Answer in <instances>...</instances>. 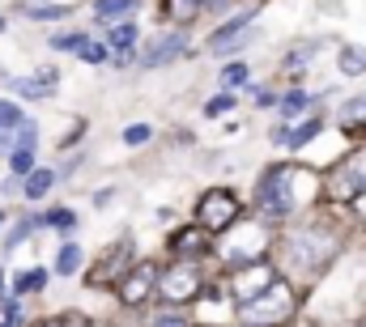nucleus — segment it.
Segmentation results:
<instances>
[{
  "label": "nucleus",
  "mask_w": 366,
  "mask_h": 327,
  "mask_svg": "<svg viewBox=\"0 0 366 327\" xmlns=\"http://www.w3.org/2000/svg\"><path fill=\"white\" fill-rule=\"evenodd\" d=\"M77 268H81V246H64L60 259H56V272H60V276H73Z\"/></svg>",
  "instance_id": "18"
},
{
  "label": "nucleus",
  "mask_w": 366,
  "mask_h": 327,
  "mask_svg": "<svg viewBox=\"0 0 366 327\" xmlns=\"http://www.w3.org/2000/svg\"><path fill=\"white\" fill-rule=\"evenodd\" d=\"M39 226H56V230H69V226H73V213H69V208H51L47 217H34V230H39Z\"/></svg>",
  "instance_id": "21"
},
{
  "label": "nucleus",
  "mask_w": 366,
  "mask_h": 327,
  "mask_svg": "<svg viewBox=\"0 0 366 327\" xmlns=\"http://www.w3.org/2000/svg\"><path fill=\"white\" fill-rule=\"evenodd\" d=\"M30 166H34V149H13L9 154V170L13 174H30Z\"/></svg>",
  "instance_id": "24"
},
{
  "label": "nucleus",
  "mask_w": 366,
  "mask_h": 327,
  "mask_svg": "<svg viewBox=\"0 0 366 327\" xmlns=\"http://www.w3.org/2000/svg\"><path fill=\"white\" fill-rule=\"evenodd\" d=\"M0 221H4V217H0Z\"/></svg>",
  "instance_id": "37"
},
{
  "label": "nucleus",
  "mask_w": 366,
  "mask_h": 327,
  "mask_svg": "<svg viewBox=\"0 0 366 327\" xmlns=\"http://www.w3.org/2000/svg\"><path fill=\"white\" fill-rule=\"evenodd\" d=\"M247 26H252V13H239V17H230L226 26H217V30H213L209 47H213V51H226L230 43H239V34H243Z\"/></svg>",
  "instance_id": "12"
},
{
  "label": "nucleus",
  "mask_w": 366,
  "mask_h": 327,
  "mask_svg": "<svg viewBox=\"0 0 366 327\" xmlns=\"http://www.w3.org/2000/svg\"><path fill=\"white\" fill-rule=\"evenodd\" d=\"M39 285H47V272H43V268H34V272L17 276V285H13V289H17V293H34Z\"/></svg>",
  "instance_id": "23"
},
{
  "label": "nucleus",
  "mask_w": 366,
  "mask_h": 327,
  "mask_svg": "<svg viewBox=\"0 0 366 327\" xmlns=\"http://www.w3.org/2000/svg\"><path fill=\"white\" fill-rule=\"evenodd\" d=\"M294 311V289L285 281H273L260 298L243 302V323L247 327H269V323H285Z\"/></svg>",
  "instance_id": "3"
},
{
  "label": "nucleus",
  "mask_w": 366,
  "mask_h": 327,
  "mask_svg": "<svg viewBox=\"0 0 366 327\" xmlns=\"http://www.w3.org/2000/svg\"><path fill=\"white\" fill-rule=\"evenodd\" d=\"M43 327H60V323H43Z\"/></svg>",
  "instance_id": "36"
},
{
  "label": "nucleus",
  "mask_w": 366,
  "mask_h": 327,
  "mask_svg": "<svg viewBox=\"0 0 366 327\" xmlns=\"http://www.w3.org/2000/svg\"><path fill=\"white\" fill-rule=\"evenodd\" d=\"M13 94H21V98H47L51 89H56V69H43L39 77H13Z\"/></svg>",
  "instance_id": "11"
},
{
  "label": "nucleus",
  "mask_w": 366,
  "mask_h": 327,
  "mask_svg": "<svg viewBox=\"0 0 366 327\" xmlns=\"http://www.w3.org/2000/svg\"><path fill=\"white\" fill-rule=\"evenodd\" d=\"M315 191H320V178L311 170H302V166H277L260 183V208H264V217L285 221L290 213L307 208L315 200Z\"/></svg>",
  "instance_id": "1"
},
{
  "label": "nucleus",
  "mask_w": 366,
  "mask_h": 327,
  "mask_svg": "<svg viewBox=\"0 0 366 327\" xmlns=\"http://www.w3.org/2000/svg\"><path fill=\"white\" fill-rule=\"evenodd\" d=\"M328 196L332 200H354L358 191H366V154L362 158H350V162H341L332 174H328Z\"/></svg>",
  "instance_id": "6"
},
{
  "label": "nucleus",
  "mask_w": 366,
  "mask_h": 327,
  "mask_svg": "<svg viewBox=\"0 0 366 327\" xmlns=\"http://www.w3.org/2000/svg\"><path fill=\"white\" fill-rule=\"evenodd\" d=\"M354 208H358V213L366 217V191H358V196H354Z\"/></svg>",
  "instance_id": "34"
},
{
  "label": "nucleus",
  "mask_w": 366,
  "mask_h": 327,
  "mask_svg": "<svg viewBox=\"0 0 366 327\" xmlns=\"http://www.w3.org/2000/svg\"><path fill=\"white\" fill-rule=\"evenodd\" d=\"M243 81H247V69H243V64H230V69L222 73V85H243Z\"/></svg>",
  "instance_id": "30"
},
{
  "label": "nucleus",
  "mask_w": 366,
  "mask_h": 327,
  "mask_svg": "<svg viewBox=\"0 0 366 327\" xmlns=\"http://www.w3.org/2000/svg\"><path fill=\"white\" fill-rule=\"evenodd\" d=\"M30 17L34 21H56V17H69L64 4H30Z\"/></svg>",
  "instance_id": "22"
},
{
  "label": "nucleus",
  "mask_w": 366,
  "mask_h": 327,
  "mask_svg": "<svg viewBox=\"0 0 366 327\" xmlns=\"http://www.w3.org/2000/svg\"><path fill=\"white\" fill-rule=\"evenodd\" d=\"M21 124H26V115H21L9 98H0V132H17Z\"/></svg>",
  "instance_id": "17"
},
{
  "label": "nucleus",
  "mask_w": 366,
  "mask_h": 327,
  "mask_svg": "<svg viewBox=\"0 0 366 327\" xmlns=\"http://www.w3.org/2000/svg\"><path fill=\"white\" fill-rule=\"evenodd\" d=\"M81 60H90V64H102V60H107V47H102V43H90V47L81 51Z\"/></svg>",
  "instance_id": "32"
},
{
  "label": "nucleus",
  "mask_w": 366,
  "mask_h": 327,
  "mask_svg": "<svg viewBox=\"0 0 366 327\" xmlns=\"http://www.w3.org/2000/svg\"><path fill=\"white\" fill-rule=\"evenodd\" d=\"M179 56H187V39H183V34H167V39H154V43H149L145 64H149V69H162V64H171V60H179Z\"/></svg>",
  "instance_id": "9"
},
{
  "label": "nucleus",
  "mask_w": 366,
  "mask_h": 327,
  "mask_svg": "<svg viewBox=\"0 0 366 327\" xmlns=\"http://www.w3.org/2000/svg\"><path fill=\"white\" fill-rule=\"evenodd\" d=\"M200 9H204V0H162V13L171 21H192V17H200Z\"/></svg>",
  "instance_id": "14"
},
{
  "label": "nucleus",
  "mask_w": 366,
  "mask_h": 327,
  "mask_svg": "<svg viewBox=\"0 0 366 327\" xmlns=\"http://www.w3.org/2000/svg\"><path fill=\"white\" fill-rule=\"evenodd\" d=\"M230 106H234V98H230V94H217V98L204 102V115H226Z\"/></svg>",
  "instance_id": "26"
},
{
  "label": "nucleus",
  "mask_w": 366,
  "mask_h": 327,
  "mask_svg": "<svg viewBox=\"0 0 366 327\" xmlns=\"http://www.w3.org/2000/svg\"><path fill=\"white\" fill-rule=\"evenodd\" d=\"M341 119H350V124H354V119H366V98L345 102V106H341Z\"/></svg>",
  "instance_id": "29"
},
{
  "label": "nucleus",
  "mask_w": 366,
  "mask_h": 327,
  "mask_svg": "<svg viewBox=\"0 0 366 327\" xmlns=\"http://www.w3.org/2000/svg\"><path fill=\"white\" fill-rule=\"evenodd\" d=\"M154 289H158V268H154V263H141V268H132V272L119 281V302H124V306H141Z\"/></svg>",
  "instance_id": "8"
},
{
  "label": "nucleus",
  "mask_w": 366,
  "mask_h": 327,
  "mask_svg": "<svg viewBox=\"0 0 366 327\" xmlns=\"http://www.w3.org/2000/svg\"><path fill=\"white\" fill-rule=\"evenodd\" d=\"M60 327H90V323H86V319H64Z\"/></svg>",
  "instance_id": "35"
},
{
  "label": "nucleus",
  "mask_w": 366,
  "mask_h": 327,
  "mask_svg": "<svg viewBox=\"0 0 366 327\" xmlns=\"http://www.w3.org/2000/svg\"><path fill=\"white\" fill-rule=\"evenodd\" d=\"M132 43H137V26H132V21H124V26L111 34V47H107V51H128Z\"/></svg>",
  "instance_id": "20"
},
{
  "label": "nucleus",
  "mask_w": 366,
  "mask_h": 327,
  "mask_svg": "<svg viewBox=\"0 0 366 327\" xmlns=\"http://www.w3.org/2000/svg\"><path fill=\"white\" fill-rule=\"evenodd\" d=\"M196 221H200V230H230L234 221H239V196L234 191H226V187H217V191H209L200 204H196Z\"/></svg>",
  "instance_id": "4"
},
{
  "label": "nucleus",
  "mask_w": 366,
  "mask_h": 327,
  "mask_svg": "<svg viewBox=\"0 0 366 327\" xmlns=\"http://www.w3.org/2000/svg\"><path fill=\"white\" fill-rule=\"evenodd\" d=\"M171 251L175 255H209L213 251V243H209V230H200V226H187V230H179L175 238H171Z\"/></svg>",
  "instance_id": "10"
},
{
  "label": "nucleus",
  "mask_w": 366,
  "mask_h": 327,
  "mask_svg": "<svg viewBox=\"0 0 366 327\" xmlns=\"http://www.w3.org/2000/svg\"><path fill=\"white\" fill-rule=\"evenodd\" d=\"M51 183H56L51 170H30V178H26V196H30V200H43V196L51 191Z\"/></svg>",
  "instance_id": "15"
},
{
  "label": "nucleus",
  "mask_w": 366,
  "mask_h": 327,
  "mask_svg": "<svg viewBox=\"0 0 366 327\" xmlns=\"http://www.w3.org/2000/svg\"><path fill=\"white\" fill-rule=\"evenodd\" d=\"M56 47H69V51H77V56H81V51L90 47V39H86V34H64V39H56Z\"/></svg>",
  "instance_id": "27"
},
{
  "label": "nucleus",
  "mask_w": 366,
  "mask_h": 327,
  "mask_svg": "<svg viewBox=\"0 0 366 327\" xmlns=\"http://www.w3.org/2000/svg\"><path fill=\"white\" fill-rule=\"evenodd\" d=\"M277 281L273 263L269 259H256V263H243L239 272H234V281H230V289H234V298H239V306L243 302H252V298H260L269 285Z\"/></svg>",
  "instance_id": "5"
},
{
  "label": "nucleus",
  "mask_w": 366,
  "mask_h": 327,
  "mask_svg": "<svg viewBox=\"0 0 366 327\" xmlns=\"http://www.w3.org/2000/svg\"><path fill=\"white\" fill-rule=\"evenodd\" d=\"M132 9H137V0H98V21H115Z\"/></svg>",
  "instance_id": "16"
},
{
  "label": "nucleus",
  "mask_w": 366,
  "mask_h": 327,
  "mask_svg": "<svg viewBox=\"0 0 366 327\" xmlns=\"http://www.w3.org/2000/svg\"><path fill=\"white\" fill-rule=\"evenodd\" d=\"M154 327H187V319H183V315H158Z\"/></svg>",
  "instance_id": "33"
},
{
  "label": "nucleus",
  "mask_w": 366,
  "mask_h": 327,
  "mask_svg": "<svg viewBox=\"0 0 366 327\" xmlns=\"http://www.w3.org/2000/svg\"><path fill=\"white\" fill-rule=\"evenodd\" d=\"M315 132H320V119H311V124H307V128H298V132H294V136H290V145H294V149H302V145H307V141H311V136H315Z\"/></svg>",
  "instance_id": "28"
},
{
  "label": "nucleus",
  "mask_w": 366,
  "mask_h": 327,
  "mask_svg": "<svg viewBox=\"0 0 366 327\" xmlns=\"http://www.w3.org/2000/svg\"><path fill=\"white\" fill-rule=\"evenodd\" d=\"M341 73H350V77L366 73V56L358 51V47H345V51H341Z\"/></svg>",
  "instance_id": "19"
},
{
  "label": "nucleus",
  "mask_w": 366,
  "mask_h": 327,
  "mask_svg": "<svg viewBox=\"0 0 366 327\" xmlns=\"http://www.w3.org/2000/svg\"><path fill=\"white\" fill-rule=\"evenodd\" d=\"M124 141H128V145H145V141H149V128H145V124H132V128L124 132Z\"/></svg>",
  "instance_id": "31"
},
{
  "label": "nucleus",
  "mask_w": 366,
  "mask_h": 327,
  "mask_svg": "<svg viewBox=\"0 0 366 327\" xmlns=\"http://www.w3.org/2000/svg\"><path fill=\"white\" fill-rule=\"evenodd\" d=\"M124 268H128V251H124V246H119V251H107V259H102V263H98V268H94L90 276H86V281H90V285H107V276H111V272H115V276H119V272H124Z\"/></svg>",
  "instance_id": "13"
},
{
  "label": "nucleus",
  "mask_w": 366,
  "mask_h": 327,
  "mask_svg": "<svg viewBox=\"0 0 366 327\" xmlns=\"http://www.w3.org/2000/svg\"><path fill=\"white\" fill-rule=\"evenodd\" d=\"M302 106H307V94H302V89H290V94H285V102H281V111H285V119H294V115H298Z\"/></svg>",
  "instance_id": "25"
},
{
  "label": "nucleus",
  "mask_w": 366,
  "mask_h": 327,
  "mask_svg": "<svg viewBox=\"0 0 366 327\" xmlns=\"http://www.w3.org/2000/svg\"><path fill=\"white\" fill-rule=\"evenodd\" d=\"M281 251H285V259H290L294 272H320V268L332 259L337 238H332V234H320L315 226H302V230H290V234H285Z\"/></svg>",
  "instance_id": "2"
},
{
  "label": "nucleus",
  "mask_w": 366,
  "mask_h": 327,
  "mask_svg": "<svg viewBox=\"0 0 366 327\" xmlns=\"http://www.w3.org/2000/svg\"><path fill=\"white\" fill-rule=\"evenodd\" d=\"M158 289H162V298L167 302H192L196 293H200V276H196V268H167L162 276H158Z\"/></svg>",
  "instance_id": "7"
}]
</instances>
